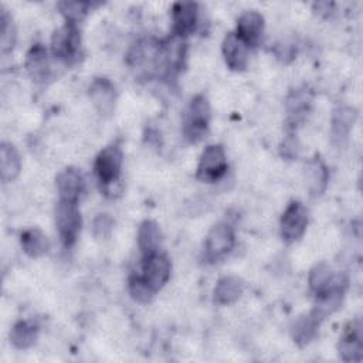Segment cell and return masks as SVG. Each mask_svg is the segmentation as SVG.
<instances>
[{"instance_id":"obj_20","label":"cell","mask_w":363,"mask_h":363,"mask_svg":"<svg viewBox=\"0 0 363 363\" xmlns=\"http://www.w3.org/2000/svg\"><path fill=\"white\" fill-rule=\"evenodd\" d=\"M48 240L38 228H28L21 234V247L30 257H41L48 251Z\"/></svg>"},{"instance_id":"obj_2","label":"cell","mask_w":363,"mask_h":363,"mask_svg":"<svg viewBox=\"0 0 363 363\" xmlns=\"http://www.w3.org/2000/svg\"><path fill=\"white\" fill-rule=\"evenodd\" d=\"M78 201L62 200L60 199L55 207V224L58 228V234L64 245L71 247L81 231V213L78 208Z\"/></svg>"},{"instance_id":"obj_17","label":"cell","mask_w":363,"mask_h":363,"mask_svg":"<svg viewBox=\"0 0 363 363\" xmlns=\"http://www.w3.org/2000/svg\"><path fill=\"white\" fill-rule=\"evenodd\" d=\"M244 291V284L238 277L228 275L221 278L214 289V301L220 305H228L235 302Z\"/></svg>"},{"instance_id":"obj_8","label":"cell","mask_w":363,"mask_h":363,"mask_svg":"<svg viewBox=\"0 0 363 363\" xmlns=\"http://www.w3.org/2000/svg\"><path fill=\"white\" fill-rule=\"evenodd\" d=\"M235 238L233 228L225 223L216 224L206 238V255L208 259L214 261L223 258L234 247Z\"/></svg>"},{"instance_id":"obj_14","label":"cell","mask_w":363,"mask_h":363,"mask_svg":"<svg viewBox=\"0 0 363 363\" xmlns=\"http://www.w3.org/2000/svg\"><path fill=\"white\" fill-rule=\"evenodd\" d=\"M264 28V18L255 10L242 13L237 21V35L247 44L252 45L258 41Z\"/></svg>"},{"instance_id":"obj_27","label":"cell","mask_w":363,"mask_h":363,"mask_svg":"<svg viewBox=\"0 0 363 363\" xmlns=\"http://www.w3.org/2000/svg\"><path fill=\"white\" fill-rule=\"evenodd\" d=\"M308 105H309V98L305 92H294L291 94V96L288 98V112L291 118L299 119L305 115V112L308 111Z\"/></svg>"},{"instance_id":"obj_28","label":"cell","mask_w":363,"mask_h":363,"mask_svg":"<svg viewBox=\"0 0 363 363\" xmlns=\"http://www.w3.org/2000/svg\"><path fill=\"white\" fill-rule=\"evenodd\" d=\"M0 23H1V50L3 52H9L10 50H13L16 34H14V27L11 24V18L7 16L6 10H1Z\"/></svg>"},{"instance_id":"obj_9","label":"cell","mask_w":363,"mask_h":363,"mask_svg":"<svg viewBox=\"0 0 363 363\" xmlns=\"http://www.w3.org/2000/svg\"><path fill=\"white\" fill-rule=\"evenodd\" d=\"M339 354L345 362H360L363 356L362 325L359 320L349 323L339 342Z\"/></svg>"},{"instance_id":"obj_21","label":"cell","mask_w":363,"mask_h":363,"mask_svg":"<svg viewBox=\"0 0 363 363\" xmlns=\"http://www.w3.org/2000/svg\"><path fill=\"white\" fill-rule=\"evenodd\" d=\"M354 119H356V111L353 108H350V106L339 108L335 112L333 121H332L333 140H337L339 143H342L347 138Z\"/></svg>"},{"instance_id":"obj_29","label":"cell","mask_w":363,"mask_h":363,"mask_svg":"<svg viewBox=\"0 0 363 363\" xmlns=\"http://www.w3.org/2000/svg\"><path fill=\"white\" fill-rule=\"evenodd\" d=\"M113 227V220L108 214H99L92 224V231L96 238H106Z\"/></svg>"},{"instance_id":"obj_22","label":"cell","mask_w":363,"mask_h":363,"mask_svg":"<svg viewBox=\"0 0 363 363\" xmlns=\"http://www.w3.org/2000/svg\"><path fill=\"white\" fill-rule=\"evenodd\" d=\"M38 329L33 322L20 320L10 330V342L18 349H27L34 345Z\"/></svg>"},{"instance_id":"obj_15","label":"cell","mask_w":363,"mask_h":363,"mask_svg":"<svg viewBox=\"0 0 363 363\" xmlns=\"http://www.w3.org/2000/svg\"><path fill=\"white\" fill-rule=\"evenodd\" d=\"M342 282H346V278L342 275H335L330 267L323 262L313 267L309 274V286L316 294V296Z\"/></svg>"},{"instance_id":"obj_4","label":"cell","mask_w":363,"mask_h":363,"mask_svg":"<svg viewBox=\"0 0 363 363\" xmlns=\"http://www.w3.org/2000/svg\"><path fill=\"white\" fill-rule=\"evenodd\" d=\"M210 121V106L204 95H197L191 99L187 121H186V136L191 142H199L203 139L208 129Z\"/></svg>"},{"instance_id":"obj_24","label":"cell","mask_w":363,"mask_h":363,"mask_svg":"<svg viewBox=\"0 0 363 363\" xmlns=\"http://www.w3.org/2000/svg\"><path fill=\"white\" fill-rule=\"evenodd\" d=\"M306 179L309 182L311 193L318 196L320 194L328 183V170L326 166L319 159H313L306 166Z\"/></svg>"},{"instance_id":"obj_30","label":"cell","mask_w":363,"mask_h":363,"mask_svg":"<svg viewBox=\"0 0 363 363\" xmlns=\"http://www.w3.org/2000/svg\"><path fill=\"white\" fill-rule=\"evenodd\" d=\"M296 152H298L296 140L291 136L286 138L282 143V155H285L286 157H294V156H296Z\"/></svg>"},{"instance_id":"obj_23","label":"cell","mask_w":363,"mask_h":363,"mask_svg":"<svg viewBox=\"0 0 363 363\" xmlns=\"http://www.w3.org/2000/svg\"><path fill=\"white\" fill-rule=\"evenodd\" d=\"M322 319L312 311L311 313L299 318L294 325V339L299 345H306L315 336L316 329Z\"/></svg>"},{"instance_id":"obj_16","label":"cell","mask_w":363,"mask_h":363,"mask_svg":"<svg viewBox=\"0 0 363 363\" xmlns=\"http://www.w3.org/2000/svg\"><path fill=\"white\" fill-rule=\"evenodd\" d=\"M20 155L17 149L9 143L3 142L0 146V177L4 183L11 182L20 173Z\"/></svg>"},{"instance_id":"obj_5","label":"cell","mask_w":363,"mask_h":363,"mask_svg":"<svg viewBox=\"0 0 363 363\" xmlns=\"http://www.w3.org/2000/svg\"><path fill=\"white\" fill-rule=\"evenodd\" d=\"M227 170V159L220 145L207 146L199 160L197 179L203 182H216Z\"/></svg>"},{"instance_id":"obj_7","label":"cell","mask_w":363,"mask_h":363,"mask_svg":"<svg viewBox=\"0 0 363 363\" xmlns=\"http://www.w3.org/2000/svg\"><path fill=\"white\" fill-rule=\"evenodd\" d=\"M142 269V278L149 285V288L156 292L167 282L170 277V261L164 254L156 251L145 257Z\"/></svg>"},{"instance_id":"obj_1","label":"cell","mask_w":363,"mask_h":363,"mask_svg":"<svg viewBox=\"0 0 363 363\" xmlns=\"http://www.w3.org/2000/svg\"><path fill=\"white\" fill-rule=\"evenodd\" d=\"M121 167H122V152L115 145L106 146L96 156L94 163V170L99 183L104 186V190L106 194H111L112 186H115L119 182Z\"/></svg>"},{"instance_id":"obj_13","label":"cell","mask_w":363,"mask_h":363,"mask_svg":"<svg viewBox=\"0 0 363 363\" xmlns=\"http://www.w3.org/2000/svg\"><path fill=\"white\" fill-rule=\"evenodd\" d=\"M57 189L60 193V199L78 201L82 189L84 179L78 169L67 167L57 176Z\"/></svg>"},{"instance_id":"obj_12","label":"cell","mask_w":363,"mask_h":363,"mask_svg":"<svg viewBox=\"0 0 363 363\" xmlns=\"http://www.w3.org/2000/svg\"><path fill=\"white\" fill-rule=\"evenodd\" d=\"M197 4L191 1H179L174 3L172 9L173 23H174V33L177 37H184L190 34L197 23Z\"/></svg>"},{"instance_id":"obj_3","label":"cell","mask_w":363,"mask_h":363,"mask_svg":"<svg viewBox=\"0 0 363 363\" xmlns=\"http://www.w3.org/2000/svg\"><path fill=\"white\" fill-rule=\"evenodd\" d=\"M81 35L75 23L67 21L62 27H60L51 40L52 54L62 61H74L79 52Z\"/></svg>"},{"instance_id":"obj_25","label":"cell","mask_w":363,"mask_h":363,"mask_svg":"<svg viewBox=\"0 0 363 363\" xmlns=\"http://www.w3.org/2000/svg\"><path fill=\"white\" fill-rule=\"evenodd\" d=\"M89 6L91 4L85 3V1H62V3H58V9L65 16L67 21L75 23V24H77L78 20H81L86 14Z\"/></svg>"},{"instance_id":"obj_11","label":"cell","mask_w":363,"mask_h":363,"mask_svg":"<svg viewBox=\"0 0 363 363\" xmlns=\"http://www.w3.org/2000/svg\"><path fill=\"white\" fill-rule=\"evenodd\" d=\"M89 98L102 115H109L115 106V86L106 78H96L89 86Z\"/></svg>"},{"instance_id":"obj_26","label":"cell","mask_w":363,"mask_h":363,"mask_svg":"<svg viewBox=\"0 0 363 363\" xmlns=\"http://www.w3.org/2000/svg\"><path fill=\"white\" fill-rule=\"evenodd\" d=\"M129 292L132 298L138 302H147L152 295L155 294L149 285L145 282V279L139 275H132L129 278Z\"/></svg>"},{"instance_id":"obj_19","label":"cell","mask_w":363,"mask_h":363,"mask_svg":"<svg viewBox=\"0 0 363 363\" xmlns=\"http://www.w3.org/2000/svg\"><path fill=\"white\" fill-rule=\"evenodd\" d=\"M27 69L33 79L41 82L48 78L50 65L47 58V51L40 44L34 45L27 55Z\"/></svg>"},{"instance_id":"obj_6","label":"cell","mask_w":363,"mask_h":363,"mask_svg":"<svg viewBox=\"0 0 363 363\" xmlns=\"http://www.w3.org/2000/svg\"><path fill=\"white\" fill-rule=\"evenodd\" d=\"M308 224V210L299 201H292L281 217V235L286 242L296 241Z\"/></svg>"},{"instance_id":"obj_10","label":"cell","mask_w":363,"mask_h":363,"mask_svg":"<svg viewBox=\"0 0 363 363\" xmlns=\"http://www.w3.org/2000/svg\"><path fill=\"white\" fill-rule=\"evenodd\" d=\"M223 55L231 69L241 71L247 67L248 45L235 33H228L223 40Z\"/></svg>"},{"instance_id":"obj_18","label":"cell","mask_w":363,"mask_h":363,"mask_svg":"<svg viewBox=\"0 0 363 363\" xmlns=\"http://www.w3.org/2000/svg\"><path fill=\"white\" fill-rule=\"evenodd\" d=\"M162 242V234L159 225L152 220H145L138 230V244L143 255L153 254L159 250Z\"/></svg>"}]
</instances>
